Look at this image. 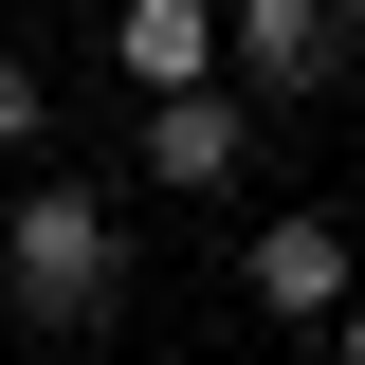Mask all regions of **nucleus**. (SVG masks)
Returning <instances> with one entry per match:
<instances>
[{"mask_svg":"<svg viewBox=\"0 0 365 365\" xmlns=\"http://www.w3.org/2000/svg\"><path fill=\"white\" fill-rule=\"evenodd\" d=\"M237 165H256V91H220V73L146 91V182H165V201H220Z\"/></svg>","mask_w":365,"mask_h":365,"instance_id":"2","label":"nucleus"},{"mask_svg":"<svg viewBox=\"0 0 365 365\" xmlns=\"http://www.w3.org/2000/svg\"><path fill=\"white\" fill-rule=\"evenodd\" d=\"M220 37H237V73H256V91H329V73L365 55V0H237Z\"/></svg>","mask_w":365,"mask_h":365,"instance_id":"3","label":"nucleus"},{"mask_svg":"<svg viewBox=\"0 0 365 365\" xmlns=\"http://www.w3.org/2000/svg\"><path fill=\"white\" fill-rule=\"evenodd\" d=\"M237 292H256L274 329H329V311H347V237H329V220H274L256 256H237Z\"/></svg>","mask_w":365,"mask_h":365,"instance_id":"4","label":"nucleus"},{"mask_svg":"<svg viewBox=\"0 0 365 365\" xmlns=\"http://www.w3.org/2000/svg\"><path fill=\"white\" fill-rule=\"evenodd\" d=\"M110 55H128V91H182V73H220V0H128V19H110Z\"/></svg>","mask_w":365,"mask_h":365,"instance_id":"5","label":"nucleus"},{"mask_svg":"<svg viewBox=\"0 0 365 365\" xmlns=\"http://www.w3.org/2000/svg\"><path fill=\"white\" fill-rule=\"evenodd\" d=\"M110 274H128V237H110L91 182H37V201L0 220V292H19L37 329H110Z\"/></svg>","mask_w":365,"mask_h":365,"instance_id":"1","label":"nucleus"},{"mask_svg":"<svg viewBox=\"0 0 365 365\" xmlns=\"http://www.w3.org/2000/svg\"><path fill=\"white\" fill-rule=\"evenodd\" d=\"M329 347H347V365H365V311H329Z\"/></svg>","mask_w":365,"mask_h":365,"instance_id":"7","label":"nucleus"},{"mask_svg":"<svg viewBox=\"0 0 365 365\" xmlns=\"http://www.w3.org/2000/svg\"><path fill=\"white\" fill-rule=\"evenodd\" d=\"M55 128V91H37V55H0V146H37Z\"/></svg>","mask_w":365,"mask_h":365,"instance_id":"6","label":"nucleus"}]
</instances>
